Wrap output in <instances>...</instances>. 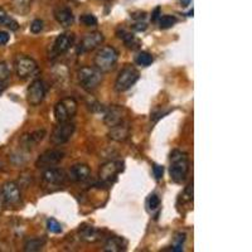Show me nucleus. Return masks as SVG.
<instances>
[{
	"label": "nucleus",
	"instance_id": "obj_1",
	"mask_svg": "<svg viewBox=\"0 0 252 252\" xmlns=\"http://www.w3.org/2000/svg\"><path fill=\"white\" fill-rule=\"evenodd\" d=\"M189 172V160L187 154L175 150L173 154L170 155V178L175 183H182L186 181L187 175Z\"/></svg>",
	"mask_w": 252,
	"mask_h": 252
},
{
	"label": "nucleus",
	"instance_id": "obj_2",
	"mask_svg": "<svg viewBox=\"0 0 252 252\" xmlns=\"http://www.w3.org/2000/svg\"><path fill=\"white\" fill-rule=\"evenodd\" d=\"M77 78L81 87L86 91L91 92L100 86L102 82V72L96 67H82L78 69Z\"/></svg>",
	"mask_w": 252,
	"mask_h": 252
},
{
	"label": "nucleus",
	"instance_id": "obj_3",
	"mask_svg": "<svg viewBox=\"0 0 252 252\" xmlns=\"http://www.w3.org/2000/svg\"><path fill=\"white\" fill-rule=\"evenodd\" d=\"M118 60V51L111 46H105L94 56V66L101 72H110L115 68Z\"/></svg>",
	"mask_w": 252,
	"mask_h": 252
},
{
	"label": "nucleus",
	"instance_id": "obj_4",
	"mask_svg": "<svg viewBox=\"0 0 252 252\" xmlns=\"http://www.w3.org/2000/svg\"><path fill=\"white\" fill-rule=\"evenodd\" d=\"M139 77H140V75H139L138 69L131 66V64H127L119 73L116 82H115V90L118 92L127 91L136 83Z\"/></svg>",
	"mask_w": 252,
	"mask_h": 252
},
{
	"label": "nucleus",
	"instance_id": "obj_5",
	"mask_svg": "<svg viewBox=\"0 0 252 252\" xmlns=\"http://www.w3.org/2000/svg\"><path fill=\"white\" fill-rule=\"evenodd\" d=\"M77 101L73 97H66L58 101L55 106V118L58 123L69 121L77 112Z\"/></svg>",
	"mask_w": 252,
	"mask_h": 252
},
{
	"label": "nucleus",
	"instance_id": "obj_6",
	"mask_svg": "<svg viewBox=\"0 0 252 252\" xmlns=\"http://www.w3.org/2000/svg\"><path fill=\"white\" fill-rule=\"evenodd\" d=\"M14 67L17 76L20 80H27L38 72V64L33 58L27 56H18L14 61Z\"/></svg>",
	"mask_w": 252,
	"mask_h": 252
},
{
	"label": "nucleus",
	"instance_id": "obj_7",
	"mask_svg": "<svg viewBox=\"0 0 252 252\" xmlns=\"http://www.w3.org/2000/svg\"><path fill=\"white\" fill-rule=\"evenodd\" d=\"M75 124L71 121H64V123H58V126H56L53 132L51 135L52 143L56 145H62L66 144L71 139V136L75 132Z\"/></svg>",
	"mask_w": 252,
	"mask_h": 252
},
{
	"label": "nucleus",
	"instance_id": "obj_8",
	"mask_svg": "<svg viewBox=\"0 0 252 252\" xmlns=\"http://www.w3.org/2000/svg\"><path fill=\"white\" fill-rule=\"evenodd\" d=\"M47 94L46 83L42 80H35L27 90V101L32 106H38L44 100Z\"/></svg>",
	"mask_w": 252,
	"mask_h": 252
},
{
	"label": "nucleus",
	"instance_id": "obj_9",
	"mask_svg": "<svg viewBox=\"0 0 252 252\" xmlns=\"http://www.w3.org/2000/svg\"><path fill=\"white\" fill-rule=\"evenodd\" d=\"M0 195H1V201L5 206H15L20 202V189L19 186L14 182H6L3 184L0 189Z\"/></svg>",
	"mask_w": 252,
	"mask_h": 252
},
{
	"label": "nucleus",
	"instance_id": "obj_10",
	"mask_svg": "<svg viewBox=\"0 0 252 252\" xmlns=\"http://www.w3.org/2000/svg\"><path fill=\"white\" fill-rule=\"evenodd\" d=\"M64 158V152L60 149H51L44 152L43 154L39 155V158L35 161L37 168H52V166L57 165Z\"/></svg>",
	"mask_w": 252,
	"mask_h": 252
},
{
	"label": "nucleus",
	"instance_id": "obj_11",
	"mask_svg": "<svg viewBox=\"0 0 252 252\" xmlns=\"http://www.w3.org/2000/svg\"><path fill=\"white\" fill-rule=\"evenodd\" d=\"M123 170V164L120 161H107L103 165H101L98 170V177L105 183H111L112 179Z\"/></svg>",
	"mask_w": 252,
	"mask_h": 252
},
{
	"label": "nucleus",
	"instance_id": "obj_12",
	"mask_svg": "<svg viewBox=\"0 0 252 252\" xmlns=\"http://www.w3.org/2000/svg\"><path fill=\"white\" fill-rule=\"evenodd\" d=\"M105 37L101 32H92L90 34L85 35L83 39L81 40L80 44V52L81 53H86V52H91L100 47L103 43Z\"/></svg>",
	"mask_w": 252,
	"mask_h": 252
},
{
	"label": "nucleus",
	"instance_id": "obj_13",
	"mask_svg": "<svg viewBox=\"0 0 252 252\" xmlns=\"http://www.w3.org/2000/svg\"><path fill=\"white\" fill-rule=\"evenodd\" d=\"M43 182L47 186H63L67 179L66 172L58 168H47L43 173Z\"/></svg>",
	"mask_w": 252,
	"mask_h": 252
},
{
	"label": "nucleus",
	"instance_id": "obj_14",
	"mask_svg": "<svg viewBox=\"0 0 252 252\" xmlns=\"http://www.w3.org/2000/svg\"><path fill=\"white\" fill-rule=\"evenodd\" d=\"M124 119H125V109L118 105H114V106L109 107L105 112V118H103V123L106 124L109 127L118 125V124L123 123Z\"/></svg>",
	"mask_w": 252,
	"mask_h": 252
},
{
	"label": "nucleus",
	"instance_id": "obj_15",
	"mask_svg": "<svg viewBox=\"0 0 252 252\" xmlns=\"http://www.w3.org/2000/svg\"><path fill=\"white\" fill-rule=\"evenodd\" d=\"M73 42H75V34L73 33H69V32L62 33V34L56 38L55 44H53V51H55L56 55H62L73 46Z\"/></svg>",
	"mask_w": 252,
	"mask_h": 252
},
{
	"label": "nucleus",
	"instance_id": "obj_16",
	"mask_svg": "<svg viewBox=\"0 0 252 252\" xmlns=\"http://www.w3.org/2000/svg\"><path fill=\"white\" fill-rule=\"evenodd\" d=\"M130 135V126L129 124L123 121V123L118 124V125L110 127L109 131V138L114 141H125L126 139L129 138Z\"/></svg>",
	"mask_w": 252,
	"mask_h": 252
},
{
	"label": "nucleus",
	"instance_id": "obj_17",
	"mask_svg": "<svg viewBox=\"0 0 252 252\" xmlns=\"http://www.w3.org/2000/svg\"><path fill=\"white\" fill-rule=\"evenodd\" d=\"M69 177L75 182H86L91 178V169L87 164H75L69 170Z\"/></svg>",
	"mask_w": 252,
	"mask_h": 252
},
{
	"label": "nucleus",
	"instance_id": "obj_18",
	"mask_svg": "<svg viewBox=\"0 0 252 252\" xmlns=\"http://www.w3.org/2000/svg\"><path fill=\"white\" fill-rule=\"evenodd\" d=\"M78 235L80 238L85 242H90V244H94V242H97L101 238L100 231H98L96 227L90 226V224H83L78 229Z\"/></svg>",
	"mask_w": 252,
	"mask_h": 252
},
{
	"label": "nucleus",
	"instance_id": "obj_19",
	"mask_svg": "<svg viewBox=\"0 0 252 252\" xmlns=\"http://www.w3.org/2000/svg\"><path fill=\"white\" fill-rule=\"evenodd\" d=\"M55 18L62 27H71L75 22L73 13L69 8L66 6H58L55 9Z\"/></svg>",
	"mask_w": 252,
	"mask_h": 252
},
{
	"label": "nucleus",
	"instance_id": "obj_20",
	"mask_svg": "<svg viewBox=\"0 0 252 252\" xmlns=\"http://www.w3.org/2000/svg\"><path fill=\"white\" fill-rule=\"evenodd\" d=\"M44 136H46V130L44 129L35 130V131L31 132V134L23 135V138H22V144H23L24 148L32 149V148H34L35 145H38L40 141L43 140Z\"/></svg>",
	"mask_w": 252,
	"mask_h": 252
},
{
	"label": "nucleus",
	"instance_id": "obj_21",
	"mask_svg": "<svg viewBox=\"0 0 252 252\" xmlns=\"http://www.w3.org/2000/svg\"><path fill=\"white\" fill-rule=\"evenodd\" d=\"M116 34H118V37L120 39L124 40V43H125V46L127 48H139V40L134 37V34L129 33L127 31H125V29H119Z\"/></svg>",
	"mask_w": 252,
	"mask_h": 252
},
{
	"label": "nucleus",
	"instance_id": "obj_22",
	"mask_svg": "<svg viewBox=\"0 0 252 252\" xmlns=\"http://www.w3.org/2000/svg\"><path fill=\"white\" fill-rule=\"evenodd\" d=\"M46 245V238L43 237H33L26 241L24 244V251L27 252H34L42 250Z\"/></svg>",
	"mask_w": 252,
	"mask_h": 252
},
{
	"label": "nucleus",
	"instance_id": "obj_23",
	"mask_svg": "<svg viewBox=\"0 0 252 252\" xmlns=\"http://www.w3.org/2000/svg\"><path fill=\"white\" fill-rule=\"evenodd\" d=\"M105 251H111V252H119L125 250V244L120 237H110L105 244L103 247Z\"/></svg>",
	"mask_w": 252,
	"mask_h": 252
},
{
	"label": "nucleus",
	"instance_id": "obj_24",
	"mask_svg": "<svg viewBox=\"0 0 252 252\" xmlns=\"http://www.w3.org/2000/svg\"><path fill=\"white\" fill-rule=\"evenodd\" d=\"M31 4L32 0H12L10 5H12V9L15 13L23 15L31 10Z\"/></svg>",
	"mask_w": 252,
	"mask_h": 252
},
{
	"label": "nucleus",
	"instance_id": "obj_25",
	"mask_svg": "<svg viewBox=\"0 0 252 252\" xmlns=\"http://www.w3.org/2000/svg\"><path fill=\"white\" fill-rule=\"evenodd\" d=\"M0 26H4L9 28L10 31H17L19 28V24L15 19H13L10 15L6 14L3 9H0Z\"/></svg>",
	"mask_w": 252,
	"mask_h": 252
},
{
	"label": "nucleus",
	"instance_id": "obj_26",
	"mask_svg": "<svg viewBox=\"0 0 252 252\" xmlns=\"http://www.w3.org/2000/svg\"><path fill=\"white\" fill-rule=\"evenodd\" d=\"M178 22L177 18L174 15H163L159 18V27L161 29H168V28H172L175 23Z\"/></svg>",
	"mask_w": 252,
	"mask_h": 252
},
{
	"label": "nucleus",
	"instance_id": "obj_27",
	"mask_svg": "<svg viewBox=\"0 0 252 252\" xmlns=\"http://www.w3.org/2000/svg\"><path fill=\"white\" fill-rule=\"evenodd\" d=\"M136 63L141 67H148L153 63V56L148 52H140L138 56H136Z\"/></svg>",
	"mask_w": 252,
	"mask_h": 252
},
{
	"label": "nucleus",
	"instance_id": "obj_28",
	"mask_svg": "<svg viewBox=\"0 0 252 252\" xmlns=\"http://www.w3.org/2000/svg\"><path fill=\"white\" fill-rule=\"evenodd\" d=\"M47 228H48L49 232L52 233H61L62 232V227L58 223V220H56L55 218H49L47 220Z\"/></svg>",
	"mask_w": 252,
	"mask_h": 252
},
{
	"label": "nucleus",
	"instance_id": "obj_29",
	"mask_svg": "<svg viewBox=\"0 0 252 252\" xmlns=\"http://www.w3.org/2000/svg\"><path fill=\"white\" fill-rule=\"evenodd\" d=\"M10 77V68L5 62H0V82H6Z\"/></svg>",
	"mask_w": 252,
	"mask_h": 252
},
{
	"label": "nucleus",
	"instance_id": "obj_30",
	"mask_svg": "<svg viewBox=\"0 0 252 252\" xmlns=\"http://www.w3.org/2000/svg\"><path fill=\"white\" fill-rule=\"evenodd\" d=\"M159 207H160V198H159V195H149V198H148V208H149L150 211H155V209H158Z\"/></svg>",
	"mask_w": 252,
	"mask_h": 252
},
{
	"label": "nucleus",
	"instance_id": "obj_31",
	"mask_svg": "<svg viewBox=\"0 0 252 252\" xmlns=\"http://www.w3.org/2000/svg\"><path fill=\"white\" fill-rule=\"evenodd\" d=\"M81 22L86 27H94L97 26V18L92 14H83L81 17Z\"/></svg>",
	"mask_w": 252,
	"mask_h": 252
},
{
	"label": "nucleus",
	"instance_id": "obj_32",
	"mask_svg": "<svg viewBox=\"0 0 252 252\" xmlns=\"http://www.w3.org/2000/svg\"><path fill=\"white\" fill-rule=\"evenodd\" d=\"M186 241V233H179L175 237V245L173 246L172 251H183V242Z\"/></svg>",
	"mask_w": 252,
	"mask_h": 252
},
{
	"label": "nucleus",
	"instance_id": "obj_33",
	"mask_svg": "<svg viewBox=\"0 0 252 252\" xmlns=\"http://www.w3.org/2000/svg\"><path fill=\"white\" fill-rule=\"evenodd\" d=\"M43 20L40 19H34L33 20V23L31 24V32L33 34H38L40 32L43 31Z\"/></svg>",
	"mask_w": 252,
	"mask_h": 252
},
{
	"label": "nucleus",
	"instance_id": "obj_34",
	"mask_svg": "<svg viewBox=\"0 0 252 252\" xmlns=\"http://www.w3.org/2000/svg\"><path fill=\"white\" fill-rule=\"evenodd\" d=\"M153 172H154V175L158 181H160L161 178H163V174H164V168L161 165L154 164V166H153Z\"/></svg>",
	"mask_w": 252,
	"mask_h": 252
},
{
	"label": "nucleus",
	"instance_id": "obj_35",
	"mask_svg": "<svg viewBox=\"0 0 252 252\" xmlns=\"http://www.w3.org/2000/svg\"><path fill=\"white\" fill-rule=\"evenodd\" d=\"M9 39H10V35H9L6 32H0V46H5V44H8Z\"/></svg>",
	"mask_w": 252,
	"mask_h": 252
},
{
	"label": "nucleus",
	"instance_id": "obj_36",
	"mask_svg": "<svg viewBox=\"0 0 252 252\" xmlns=\"http://www.w3.org/2000/svg\"><path fill=\"white\" fill-rule=\"evenodd\" d=\"M132 28H134V31H136V32H144L146 28H148V26H146L144 22H139V23L134 24V26H132Z\"/></svg>",
	"mask_w": 252,
	"mask_h": 252
},
{
	"label": "nucleus",
	"instance_id": "obj_37",
	"mask_svg": "<svg viewBox=\"0 0 252 252\" xmlns=\"http://www.w3.org/2000/svg\"><path fill=\"white\" fill-rule=\"evenodd\" d=\"M160 18V8L158 6V8L154 9V12L152 14V22H158Z\"/></svg>",
	"mask_w": 252,
	"mask_h": 252
},
{
	"label": "nucleus",
	"instance_id": "obj_38",
	"mask_svg": "<svg viewBox=\"0 0 252 252\" xmlns=\"http://www.w3.org/2000/svg\"><path fill=\"white\" fill-rule=\"evenodd\" d=\"M186 193L188 194L189 198H193V183H189L186 189Z\"/></svg>",
	"mask_w": 252,
	"mask_h": 252
},
{
	"label": "nucleus",
	"instance_id": "obj_39",
	"mask_svg": "<svg viewBox=\"0 0 252 252\" xmlns=\"http://www.w3.org/2000/svg\"><path fill=\"white\" fill-rule=\"evenodd\" d=\"M5 89H6V82H0V94H3V91Z\"/></svg>",
	"mask_w": 252,
	"mask_h": 252
},
{
	"label": "nucleus",
	"instance_id": "obj_40",
	"mask_svg": "<svg viewBox=\"0 0 252 252\" xmlns=\"http://www.w3.org/2000/svg\"><path fill=\"white\" fill-rule=\"evenodd\" d=\"M190 1H192V0H181V4L182 6H188L189 4H190Z\"/></svg>",
	"mask_w": 252,
	"mask_h": 252
},
{
	"label": "nucleus",
	"instance_id": "obj_41",
	"mask_svg": "<svg viewBox=\"0 0 252 252\" xmlns=\"http://www.w3.org/2000/svg\"><path fill=\"white\" fill-rule=\"evenodd\" d=\"M3 169V164H1V161H0V170Z\"/></svg>",
	"mask_w": 252,
	"mask_h": 252
}]
</instances>
